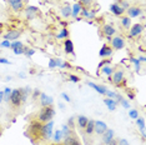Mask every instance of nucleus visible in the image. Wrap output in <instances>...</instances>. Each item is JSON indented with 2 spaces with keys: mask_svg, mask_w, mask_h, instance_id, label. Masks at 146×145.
<instances>
[{
  "mask_svg": "<svg viewBox=\"0 0 146 145\" xmlns=\"http://www.w3.org/2000/svg\"><path fill=\"white\" fill-rule=\"evenodd\" d=\"M131 61H132V64L135 65V69H136V71H140V65H141V63L139 61V59L137 58H131Z\"/></svg>",
  "mask_w": 146,
  "mask_h": 145,
  "instance_id": "4c0bfd02",
  "label": "nucleus"
},
{
  "mask_svg": "<svg viewBox=\"0 0 146 145\" xmlns=\"http://www.w3.org/2000/svg\"><path fill=\"white\" fill-rule=\"evenodd\" d=\"M120 23H121V26L124 29H126V30H127V29H130V26H131V19L129 18V16H122Z\"/></svg>",
  "mask_w": 146,
  "mask_h": 145,
  "instance_id": "c85d7f7f",
  "label": "nucleus"
},
{
  "mask_svg": "<svg viewBox=\"0 0 146 145\" xmlns=\"http://www.w3.org/2000/svg\"><path fill=\"white\" fill-rule=\"evenodd\" d=\"M111 48L114 49V50H121V49L125 48L126 45V41L125 39L122 38L121 35H115L111 38Z\"/></svg>",
  "mask_w": 146,
  "mask_h": 145,
  "instance_id": "20e7f679",
  "label": "nucleus"
},
{
  "mask_svg": "<svg viewBox=\"0 0 146 145\" xmlns=\"http://www.w3.org/2000/svg\"><path fill=\"white\" fill-rule=\"evenodd\" d=\"M105 95H106L108 98H110V99H115L116 95H117V93H115V91H111V90H108Z\"/></svg>",
  "mask_w": 146,
  "mask_h": 145,
  "instance_id": "c03bdc74",
  "label": "nucleus"
},
{
  "mask_svg": "<svg viewBox=\"0 0 146 145\" xmlns=\"http://www.w3.org/2000/svg\"><path fill=\"white\" fill-rule=\"evenodd\" d=\"M13 106L15 108H19L20 105L23 104L21 103V90L20 89H13L11 90V94H10V101Z\"/></svg>",
  "mask_w": 146,
  "mask_h": 145,
  "instance_id": "7ed1b4c3",
  "label": "nucleus"
},
{
  "mask_svg": "<svg viewBox=\"0 0 146 145\" xmlns=\"http://www.w3.org/2000/svg\"><path fill=\"white\" fill-rule=\"evenodd\" d=\"M21 31L20 30H15V29H11V30H8L6 34H4V39L9 41H15L20 38Z\"/></svg>",
  "mask_w": 146,
  "mask_h": 145,
  "instance_id": "9d476101",
  "label": "nucleus"
},
{
  "mask_svg": "<svg viewBox=\"0 0 146 145\" xmlns=\"http://www.w3.org/2000/svg\"><path fill=\"white\" fill-rule=\"evenodd\" d=\"M1 29H3V23H0V33H1Z\"/></svg>",
  "mask_w": 146,
  "mask_h": 145,
  "instance_id": "e2e57ef3",
  "label": "nucleus"
},
{
  "mask_svg": "<svg viewBox=\"0 0 146 145\" xmlns=\"http://www.w3.org/2000/svg\"><path fill=\"white\" fill-rule=\"evenodd\" d=\"M64 145H81V143L76 136L70 135V136H68L64 139Z\"/></svg>",
  "mask_w": 146,
  "mask_h": 145,
  "instance_id": "5701e85b",
  "label": "nucleus"
},
{
  "mask_svg": "<svg viewBox=\"0 0 146 145\" xmlns=\"http://www.w3.org/2000/svg\"><path fill=\"white\" fill-rule=\"evenodd\" d=\"M41 126H42V123H40L39 120H35V121H31L30 125L28 128V131L29 134L33 135L35 138H39L40 136V130H41Z\"/></svg>",
  "mask_w": 146,
  "mask_h": 145,
  "instance_id": "39448f33",
  "label": "nucleus"
},
{
  "mask_svg": "<svg viewBox=\"0 0 146 145\" xmlns=\"http://www.w3.org/2000/svg\"><path fill=\"white\" fill-rule=\"evenodd\" d=\"M144 31V25L140 24V23H136V24L131 25L130 29H129V38H137L140 36Z\"/></svg>",
  "mask_w": 146,
  "mask_h": 145,
  "instance_id": "423d86ee",
  "label": "nucleus"
},
{
  "mask_svg": "<svg viewBox=\"0 0 146 145\" xmlns=\"http://www.w3.org/2000/svg\"><path fill=\"white\" fill-rule=\"evenodd\" d=\"M104 103H105V105L108 106V109H109L110 111H115V110H116V106H117V104H116L115 99L105 98V99H104Z\"/></svg>",
  "mask_w": 146,
  "mask_h": 145,
  "instance_id": "b1692460",
  "label": "nucleus"
},
{
  "mask_svg": "<svg viewBox=\"0 0 146 145\" xmlns=\"http://www.w3.org/2000/svg\"><path fill=\"white\" fill-rule=\"evenodd\" d=\"M110 11L114 15H116V16H121V15H124V13L126 10H125V9H122L121 6L117 4V3H112V4L110 5Z\"/></svg>",
  "mask_w": 146,
  "mask_h": 145,
  "instance_id": "f3484780",
  "label": "nucleus"
},
{
  "mask_svg": "<svg viewBox=\"0 0 146 145\" xmlns=\"http://www.w3.org/2000/svg\"><path fill=\"white\" fill-rule=\"evenodd\" d=\"M127 96H129V99H130V100H134V99H135V94H132V93H127Z\"/></svg>",
  "mask_w": 146,
  "mask_h": 145,
  "instance_id": "13d9d810",
  "label": "nucleus"
},
{
  "mask_svg": "<svg viewBox=\"0 0 146 145\" xmlns=\"http://www.w3.org/2000/svg\"><path fill=\"white\" fill-rule=\"evenodd\" d=\"M3 100H4V93H3V91H0V104L3 103Z\"/></svg>",
  "mask_w": 146,
  "mask_h": 145,
  "instance_id": "bf43d9fd",
  "label": "nucleus"
},
{
  "mask_svg": "<svg viewBox=\"0 0 146 145\" xmlns=\"http://www.w3.org/2000/svg\"><path fill=\"white\" fill-rule=\"evenodd\" d=\"M88 85H89L90 88L94 89L96 93H99V94H101V95H105V94H106V91H108V88H106V86H104V85L95 84V83H92V81H89Z\"/></svg>",
  "mask_w": 146,
  "mask_h": 145,
  "instance_id": "aec40b11",
  "label": "nucleus"
},
{
  "mask_svg": "<svg viewBox=\"0 0 146 145\" xmlns=\"http://www.w3.org/2000/svg\"><path fill=\"white\" fill-rule=\"evenodd\" d=\"M137 59H139V61H140L141 64H142V63H145V61H146V59H145V57H144V55H140V57H139Z\"/></svg>",
  "mask_w": 146,
  "mask_h": 145,
  "instance_id": "6e6d98bb",
  "label": "nucleus"
},
{
  "mask_svg": "<svg viewBox=\"0 0 146 145\" xmlns=\"http://www.w3.org/2000/svg\"><path fill=\"white\" fill-rule=\"evenodd\" d=\"M115 3H117V4L120 5L122 9H125V10H126V9H129V8L131 6L130 3H129V0H116Z\"/></svg>",
  "mask_w": 146,
  "mask_h": 145,
  "instance_id": "473e14b6",
  "label": "nucleus"
},
{
  "mask_svg": "<svg viewBox=\"0 0 146 145\" xmlns=\"http://www.w3.org/2000/svg\"><path fill=\"white\" fill-rule=\"evenodd\" d=\"M124 79H125L124 70H121V69H119V70H114V72H112V75H111V80H112V83H114L115 85L120 86V85L122 84V81H124Z\"/></svg>",
  "mask_w": 146,
  "mask_h": 145,
  "instance_id": "0eeeda50",
  "label": "nucleus"
},
{
  "mask_svg": "<svg viewBox=\"0 0 146 145\" xmlns=\"http://www.w3.org/2000/svg\"><path fill=\"white\" fill-rule=\"evenodd\" d=\"M8 4L15 13L21 11L24 9V0H8Z\"/></svg>",
  "mask_w": 146,
  "mask_h": 145,
  "instance_id": "9b49d317",
  "label": "nucleus"
},
{
  "mask_svg": "<svg viewBox=\"0 0 146 145\" xmlns=\"http://www.w3.org/2000/svg\"><path fill=\"white\" fill-rule=\"evenodd\" d=\"M24 47V44H23L21 41H19V40H15L14 43H11V45H10V48L11 49H15V48H23Z\"/></svg>",
  "mask_w": 146,
  "mask_h": 145,
  "instance_id": "58836bf2",
  "label": "nucleus"
},
{
  "mask_svg": "<svg viewBox=\"0 0 146 145\" xmlns=\"http://www.w3.org/2000/svg\"><path fill=\"white\" fill-rule=\"evenodd\" d=\"M61 134H62V139H65V138H68V136H70L71 135V129L68 126V125H62Z\"/></svg>",
  "mask_w": 146,
  "mask_h": 145,
  "instance_id": "7c9ffc66",
  "label": "nucleus"
},
{
  "mask_svg": "<svg viewBox=\"0 0 146 145\" xmlns=\"http://www.w3.org/2000/svg\"><path fill=\"white\" fill-rule=\"evenodd\" d=\"M106 145H117V141H116V140L114 139V140H111L110 143H109V144H106Z\"/></svg>",
  "mask_w": 146,
  "mask_h": 145,
  "instance_id": "052dcab7",
  "label": "nucleus"
},
{
  "mask_svg": "<svg viewBox=\"0 0 146 145\" xmlns=\"http://www.w3.org/2000/svg\"><path fill=\"white\" fill-rule=\"evenodd\" d=\"M39 98H40V104L42 106H49V105H52V103H54V99L45 93H40Z\"/></svg>",
  "mask_w": 146,
  "mask_h": 145,
  "instance_id": "6ab92c4d",
  "label": "nucleus"
},
{
  "mask_svg": "<svg viewBox=\"0 0 146 145\" xmlns=\"http://www.w3.org/2000/svg\"><path fill=\"white\" fill-rule=\"evenodd\" d=\"M13 51H14V54H16V55H21V54H24V53H25V47L15 48V49H13Z\"/></svg>",
  "mask_w": 146,
  "mask_h": 145,
  "instance_id": "a19ab883",
  "label": "nucleus"
},
{
  "mask_svg": "<svg viewBox=\"0 0 146 145\" xmlns=\"http://www.w3.org/2000/svg\"><path fill=\"white\" fill-rule=\"evenodd\" d=\"M94 124H95V120H90V119H89L88 124H86V126L84 128V129H85V134H86V135H91V134H94Z\"/></svg>",
  "mask_w": 146,
  "mask_h": 145,
  "instance_id": "a878e982",
  "label": "nucleus"
},
{
  "mask_svg": "<svg viewBox=\"0 0 146 145\" xmlns=\"http://www.w3.org/2000/svg\"><path fill=\"white\" fill-rule=\"evenodd\" d=\"M108 129H109L108 125H106L104 121H101V120L95 121V124H94V133H96L98 135H102Z\"/></svg>",
  "mask_w": 146,
  "mask_h": 145,
  "instance_id": "4468645a",
  "label": "nucleus"
},
{
  "mask_svg": "<svg viewBox=\"0 0 146 145\" xmlns=\"http://www.w3.org/2000/svg\"><path fill=\"white\" fill-rule=\"evenodd\" d=\"M10 45H11V43L9 41V40H5V39L1 43H0V47L4 48V49H10Z\"/></svg>",
  "mask_w": 146,
  "mask_h": 145,
  "instance_id": "ea45409f",
  "label": "nucleus"
},
{
  "mask_svg": "<svg viewBox=\"0 0 146 145\" xmlns=\"http://www.w3.org/2000/svg\"><path fill=\"white\" fill-rule=\"evenodd\" d=\"M55 116V109L49 105V106H42V109L40 110V113L38 115V120L40 123H48V121L52 120V118Z\"/></svg>",
  "mask_w": 146,
  "mask_h": 145,
  "instance_id": "f257e3e1",
  "label": "nucleus"
},
{
  "mask_svg": "<svg viewBox=\"0 0 146 145\" xmlns=\"http://www.w3.org/2000/svg\"><path fill=\"white\" fill-rule=\"evenodd\" d=\"M100 69H101V72L104 75H106V76H111L112 72H114V69H112L110 65H105V67H102Z\"/></svg>",
  "mask_w": 146,
  "mask_h": 145,
  "instance_id": "c756f323",
  "label": "nucleus"
},
{
  "mask_svg": "<svg viewBox=\"0 0 146 145\" xmlns=\"http://www.w3.org/2000/svg\"><path fill=\"white\" fill-rule=\"evenodd\" d=\"M18 76L20 78V79H25V78H26V74H25V72H23V71H21V72H19V74H18Z\"/></svg>",
  "mask_w": 146,
  "mask_h": 145,
  "instance_id": "4d7b16f0",
  "label": "nucleus"
},
{
  "mask_svg": "<svg viewBox=\"0 0 146 145\" xmlns=\"http://www.w3.org/2000/svg\"><path fill=\"white\" fill-rule=\"evenodd\" d=\"M110 60H109V59L108 58H106V59H104V60H101V63H100V64H99V69H100V68H102V67H105V65H110Z\"/></svg>",
  "mask_w": 146,
  "mask_h": 145,
  "instance_id": "a18cd8bd",
  "label": "nucleus"
},
{
  "mask_svg": "<svg viewBox=\"0 0 146 145\" xmlns=\"http://www.w3.org/2000/svg\"><path fill=\"white\" fill-rule=\"evenodd\" d=\"M129 116L131 118V119H134V120H136L139 118V111L136 110V109H131L130 111H129Z\"/></svg>",
  "mask_w": 146,
  "mask_h": 145,
  "instance_id": "e433bc0d",
  "label": "nucleus"
},
{
  "mask_svg": "<svg viewBox=\"0 0 146 145\" xmlns=\"http://www.w3.org/2000/svg\"><path fill=\"white\" fill-rule=\"evenodd\" d=\"M45 1H50V0H45Z\"/></svg>",
  "mask_w": 146,
  "mask_h": 145,
  "instance_id": "69168bd1",
  "label": "nucleus"
},
{
  "mask_svg": "<svg viewBox=\"0 0 146 145\" xmlns=\"http://www.w3.org/2000/svg\"><path fill=\"white\" fill-rule=\"evenodd\" d=\"M59 68H61V69H70L71 65H70V63H69V61H61V64H60V67H59Z\"/></svg>",
  "mask_w": 146,
  "mask_h": 145,
  "instance_id": "49530a36",
  "label": "nucleus"
},
{
  "mask_svg": "<svg viewBox=\"0 0 146 145\" xmlns=\"http://www.w3.org/2000/svg\"><path fill=\"white\" fill-rule=\"evenodd\" d=\"M69 38V30H68V28H62L60 31L56 34V39H59V40H62V39H68Z\"/></svg>",
  "mask_w": 146,
  "mask_h": 145,
  "instance_id": "bb28decb",
  "label": "nucleus"
},
{
  "mask_svg": "<svg viewBox=\"0 0 146 145\" xmlns=\"http://www.w3.org/2000/svg\"><path fill=\"white\" fill-rule=\"evenodd\" d=\"M117 143H119V145H130V144H129V141L126 139H120Z\"/></svg>",
  "mask_w": 146,
  "mask_h": 145,
  "instance_id": "864d4df0",
  "label": "nucleus"
},
{
  "mask_svg": "<svg viewBox=\"0 0 146 145\" xmlns=\"http://www.w3.org/2000/svg\"><path fill=\"white\" fill-rule=\"evenodd\" d=\"M60 14H61V16L64 19H69L71 16V5L69 4H65V5H62L61 6V9H60Z\"/></svg>",
  "mask_w": 146,
  "mask_h": 145,
  "instance_id": "412c9836",
  "label": "nucleus"
},
{
  "mask_svg": "<svg viewBox=\"0 0 146 145\" xmlns=\"http://www.w3.org/2000/svg\"><path fill=\"white\" fill-rule=\"evenodd\" d=\"M52 139H54L55 143H60L62 140V134H61V130H56L54 134H52Z\"/></svg>",
  "mask_w": 146,
  "mask_h": 145,
  "instance_id": "2f4dec72",
  "label": "nucleus"
},
{
  "mask_svg": "<svg viewBox=\"0 0 146 145\" xmlns=\"http://www.w3.org/2000/svg\"><path fill=\"white\" fill-rule=\"evenodd\" d=\"M0 136H1V131H0Z\"/></svg>",
  "mask_w": 146,
  "mask_h": 145,
  "instance_id": "338daca9",
  "label": "nucleus"
},
{
  "mask_svg": "<svg viewBox=\"0 0 146 145\" xmlns=\"http://www.w3.org/2000/svg\"><path fill=\"white\" fill-rule=\"evenodd\" d=\"M112 51H114V49H112L111 47H109V45H104L101 49H100V51H99V55H100V58L102 59H105V58H109V57H111L112 55Z\"/></svg>",
  "mask_w": 146,
  "mask_h": 145,
  "instance_id": "a211bd4d",
  "label": "nucleus"
},
{
  "mask_svg": "<svg viewBox=\"0 0 146 145\" xmlns=\"http://www.w3.org/2000/svg\"><path fill=\"white\" fill-rule=\"evenodd\" d=\"M24 54H25V55H26V57H28V58H31L33 55L35 54V50H34V49H29V48H25V53H24Z\"/></svg>",
  "mask_w": 146,
  "mask_h": 145,
  "instance_id": "79ce46f5",
  "label": "nucleus"
},
{
  "mask_svg": "<svg viewBox=\"0 0 146 145\" xmlns=\"http://www.w3.org/2000/svg\"><path fill=\"white\" fill-rule=\"evenodd\" d=\"M102 33H104V36L108 40H111L112 36L116 35V29L112 24H105L102 26Z\"/></svg>",
  "mask_w": 146,
  "mask_h": 145,
  "instance_id": "1a4fd4ad",
  "label": "nucleus"
},
{
  "mask_svg": "<svg viewBox=\"0 0 146 145\" xmlns=\"http://www.w3.org/2000/svg\"><path fill=\"white\" fill-rule=\"evenodd\" d=\"M51 145H60V144H59V143H58V144H51Z\"/></svg>",
  "mask_w": 146,
  "mask_h": 145,
  "instance_id": "0e129e2a",
  "label": "nucleus"
},
{
  "mask_svg": "<svg viewBox=\"0 0 146 145\" xmlns=\"http://www.w3.org/2000/svg\"><path fill=\"white\" fill-rule=\"evenodd\" d=\"M0 64L6 65V64H10V61H9L8 59H5V58H0Z\"/></svg>",
  "mask_w": 146,
  "mask_h": 145,
  "instance_id": "5fc2aeb1",
  "label": "nucleus"
},
{
  "mask_svg": "<svg viewBox=\"0 0 146 145\" xmlns=\"http://www.w3.org/2000/svg\"><path fill=\"white\" fill-rule=\"evenodd\" d=\"M74 121H75V118L74 116H71L70 119H69V121H68V126L70 128V129H71V128H74V124H75Z\"/></svg>",
  "mask_w": 146,
  "mask_h": 145,
  "instance_id": "603ef678",
  "label": "nucleus"
},
{
  "mask_svg": "<svg viewBox=\"0 0 146 145\" xmlns=\"http://www.w3.org/2000/svg\"><path fill=\"white\" fill-rule=\"evenodd\" d=\"M61 98H62V99H64V100L66 101V103H70V101H71V99H70V96H69V95H68V94H66V93H61Z\"/></svg>",
  "mask_w": 146,
  "mask_h": 145,
  "instance_id": "3c124183",
  "label": "nucleus"
},
{
  "mask_svg": "<svg viewBox=\"0 0 146 145\" xmlns=\"http://www.w3.org/2000/svg\"><path fill=\"white\" fill-rule=\"evenodd\" d=\"M120 104L122 105V108H125V109H130V103H129L127 100H125V99H122V100L120 101Z\"/></svg>",
  "mask_w": 146,
  "mask_h": 145,
  "instance_id": "8fccbe9b",
  "label": "nucleus"
},
{
  "mask_svg": "<svg viewBox=\"0 0 146 145\" xmlns=\"http://www.w3.org/2000/svg\"><path fill=\"white\" fill-rule=\"evenodd\" d=\"M40 93H41V91L39 90V89H35V90H33V99L36 100V99L40 96Z\"/></svg>",
  "mask_w": 146,
  "mask_h": 145,
  "instance_id": "de8ad7c7",
  "label": "nucleus"
},
{
  "mask_svg": "<svg viewBox=\"0 0 146 145\" xmlns=\"http://www.w3.org/2000/svg\"><path fill=\"white\" fill-rule=\"evenodd\" d=\"M48 67H49V69H55V68H56V61H55V59H50V60H49Z\"/></svg>",
  "mask_w": 146,
  "mask_h": 145,
  "instance_id": "09e8293b",
  "label": "nucleus"
},
{
  "mask_svg": "<svg viewBox=\"0 0 146 145\" xmlns=\"http://www.w3.org/2000/svg\"><path fill=\"white\" fill-rule=\"evenodd\" d=\"M52 129H54V121L52 120L42 124L41 130H40V136L42 138V139H50V138L52 136V134H54Z\"/></svg>",
  "mask_w": 146,
  "mask_h": 145,
  "instance_id": "f03ea898",
  "label": "nucleus"
},
{
  "mask_svg": "<svg viewBox=\"0 0 146 145\" xmlns=\"http://www.w3.org/2000/svg\"><path fill=\"white\" fill-rule=\"evenodd\" d=\"M126 10H127V16L130 19H132V18H139V16L142 14V9L140 8V6H137V5H132L129 9H126Z\"/></svg>",
  "mask_w": 146,
  "mask_h": 145,
  "instance_id": "f8f14e48",
  "label": "nucleus"
},
{
  "mask_svg": "<svg viewBox=\"0 0 146 145\" xmlns=\"http://www.w3.org/2000/svg\"><path fill=\"white\" fill-rule=\"evenodd\" d=\"M81 18L82 19H86V20H92V19L96 18V10L91 8H82V11H81Z\"/></svg>",
  "mask_w": 146,
  "mask_h": 145,
  "instance_id": "ddd939ff",
  "label": "nucleus"
},
{
  "mask_svg": "<svg viewBox=\"0 0 146 145\" xmlns=\"http://www.w3.org/2000/svg\"><path fill=\"white\" fill-rule=\"evenodd\" d=\"M20 90H21V103L24 104L26 101V99H28V96L31 94V89L28 86V88H23Z\"/></svg>",
  "mask_w": 146,
  "mask_h": 145,
  "instance_id": "cd10ccee",
  "label": "nucleus"
},
{
  "mask_svg": "<svg viewBox=\"0 0 146 145\" xmlns=\"http://www.w3.org/2000/svg\"><path fill=\"white\" fill-rule=\"evenodd\" d=\"M114 138H115V131L112 130V129H108L104 134H102V138H101V143H102V145L109 144L111 140H114Z\"/></svg>",
  "mask_w": 146,
  "mask_h": 145,
  "instance_id": "2eb2a0df",
  "label": "nucleus"
},
{
  "mask_svg": "<svg viewBox=\"0 0 146 145\" xmlns=\"http://www.w3.org/2000/svg\"><path fill=\"white\" fill-rule=\"evenodd\" d=\"M79 3L82 5V8H91L94 4V0H79Z\"/></svg>",
  "mask_w": 146,
  "mask_h": 145,
  "instance_id": "f704fd0d",
  "label": "nucleus"
},
{
  "mask_svg": "<svg viewBox=\"0 0 146 145\" xmlns=\"http://www.w3.org/2000/svg\"><path fill=\"white\" fill-rule=\"evenodd\" d=\"M136 125L139 126V129H140V130H144L145 129V119H144V118L139 116L137 119H136Z\"/></svg>",
  "mask_w": 146,
  "mask_h": 145,
  "instance_id": "c9c22d12",
  "label": "nucleus"
},
{
  "mask_svg": "<svg viewBox=\"0 0 146 145\" xmlns=\"http://www.w3.org/2000/svg\"><path fill=\"white\" fill-rule=\"evenodd\" d=\"M64 51L66 54H74V43H72L70 39H65L64 41Z\"/></svg>",
  "mask_w": 146,
  "mask_h": 145,
  "instance_id": "4be33fe9",
  "label": "nucleus"
},
{
  "mask_svg": "<svg viewBox=\"0 0 146 145\" xmlns=\"http://www.w3.org/2000/svg\"><path fill=\"white\" fill-rule=\"evenodd\" d=\"M88 116H85V115H79L78 119H76V124H78V126L80 128V129H84L86 126V124H88Z\"/></svg>",
  "mask_w": 146,
  "mask_h": 145,
  "instance_id": "393cba45",
  "label": "nucleus"
},
{
  "mask_svg": "<svg viewBox=\"0 0 146 145\" xmlns=\"http://www.w3.org/2000/svg\"><path fill=\"white\" fill-rule=\"evenodd\" d=\"M81 11H82V5L79 1L75 3L74 5H71V18L78 19L79 16H80Z\"/></svg>",
  "mask_w": 146,
  "mask_h": 145,
  "instance_id": "dca6fc26",
  "label": "nucleus"
},
{
  "mask_svg": "<svg viewBox=\"0 0 146 145\" xmlns=\"http://www.w3.org/2000/svg\"><path fill=\"white\" fill-rule=\"evenodd\" d=\"M59 108H60V109H65V105L62 103H60V104H59Z\"/></svg>",
  "mask_w": 146,
  "mask_h": 145,
  "instance_id": "680f3d73",
  "label": "nucleus"
},
{
  "mask_svg": "<svg viewBox=\"0 0 146 145\" xmlns=\"http://www.w3.org/2000/svg\"><path fill=\"white\" fill-rule=\"evenodd\" d=\"M39 13H40V10H39L38 6L28 5L25 8V16H26V19H29V20H31V19L36 18V16L39 15Z\"/></svg>",
  "mask_w": 146,
  "mask_h": 145,
  "instance_id": "6e6552de",
  "label": "nucleus"
},
{
  "mask_svg": "<svg viewBox=\"0 0 146 145\" xmlns=\"http://www.w3.org/2000/svg\"><path fill=\"white\" fill-rule=\"evenodd\" d=\"M69 80H70L71 83H79V81H80V78L71 74V75H69Z\"/></svg>",
  "mask_w": 146,
  "mask_h": 145,
  "instance_id": "37998d69",
  "label": "nucleus"
},
{
  "mask_svg": "<svg viewBox=\"0 0 146 145\" xmlns=\"http://www.w3.org/2000/svg\"><path fill=\"white\" fill-rule=\"evenodd\" d=\"M11 90H13V89H10V88H5V89H4V91H3V93H4V100L6 101V103H9V101H10V94H11Z\"/></svg>",
  "mask_w": 146,
  "mask_h": 145,
  "instance_id": "72a5a7b5",
  "label": "nucleus"
}]
</instances>
